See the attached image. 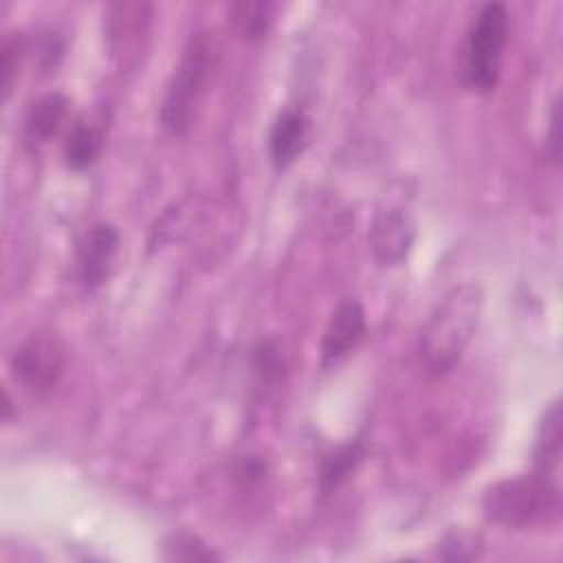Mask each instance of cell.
<instances>
[{
    "mask_svg": "<svg viewBox=\"0 0 563 563\" xmlns=\"http://www.w3.org/2000/svg\"><path fill=\"white\" fill-rule=\"evenodd\" d=\"M484 308L477 284L455 286L431 312L420 332V356L433 376L449 374L471 343Z\"/></svg>",
    "mask_w": 563,
    "mask_h": 563,
    "instance_id": "1",
    "label": "cell"
},
{
    "mask_svg": "<svg viewBox=\"0 0 563 563\" xmlns=\"http://www.w3.org/2000/svg\"><path fill=\"white\" fill-rule=\"evenodd\" d=\"M486 521L523 530L539 523H552L561 515V490L550 475H519L490 484L482 499Z\"/></svg>",
    "mask_w": 563,
    "mask_h": 563,
    "instance_id": "2",
    "label": "cell"
},
{
    "mask_svg": "<svg viewBox=\"0 0 563 563\" xmlns=\"http://www.w3.org/2000/svg\"><path fill=\"white\" fill-rule=\"evenodd\" d=\"M508 11L499 2L482 4L468 24L462 59L460 84L475 95H488L497 88L501 77L504 51L508 44Z\"/></svg>",
    "mask_w": 563,
    "mask_h": 563,
    "instance_id": "3",
    "label": "cell"
},
{
    "mask_svg": "<svg viewBox=\"0 0 563 563\" xmlns=\"http://www.w3.org/2000/svg\"><path fill=\"white\" fill-rule=\"evenodd\" d=\"M213 62V37L207 31L191 33L161 103V123L174 136H183L191 128Z\"/></svg>",
    "mask_w": 563,
    "mask_h": 563,
    "instance_id": "4",
    "label": "cell"
},
{
    "mask_svg": "<svg viewBox=\"0 0 563 563\" xmlns=\"http://www.w3.org/2000/svg\"><path fill=\"white\" fill-rule=\"evenodd\" d=\"M66 367V345L55 332H33L11 356L13 378L35 396L48 394Z\"/></svg>",
    "mask_w": 563,
    "mask_h": 563,
    "instance_id": "5",
    "label": "cell"
},
{
    "mask_svg": "<svg viewBox=\"0 0 563 563\" xmlns=\"http://www.w3.org/2000/svg\"><path fill=\"white\" fill-rule=\"evenodd\" d=\"M416 240V222L405 207H387L376 211L367 242L380 266H398L409 255Z\"/></svg>",
    "mask_w": 563,
    "mask_h": 563,
    "instance_id": "6",
    "label": "cell"
},
{
    "mask_svg": "<svg viewBox=\"0 0 563 563\" xmlns=\"http://www.w3.org/2000/svg\"><path fill=\"white\" fill-rule=\"evenodd\" d=\"M121 235L114 224L110 222H97L92 224L79 246H77V268H79V279L88 290H95L106 282L110 275L114 255L119 251Z\"/></svg>",
    "mask_w": 563,
    "mask_h": 563,
    "instance_id": "7",
    "label": "cell"
},
{
    "mask_svg": "<svg viewBox=\"0 0 563 563\" xmlns=\"http://www.w3.org/2000/svg\"><path fill=\"white\" fill-rule=\"evenodd\" d=\"M365 332V310L356 299H343L332 312L321 339V365L341 361Z\"/></svg>",
    "mask_w": 563,
    "mask_h": 563,
    "instance_id": "8",
    "label": "cell"
},
{
    "mask_svg": "<svg viewBox=\"0 0 563 563\" xmlns=\"http://www.w3.org/2000/svg\"><path fill=\"white\" fill-rule=\"evenodd\" d=\"M310 117L303 108H284L268 134V154L275 169L290 167L308 145Z\"/></svg>",
    "mask_w": 563,
    "mask_h": 563,
    "instance_id": "9",
    "label": "cell"
},
{
    "mask_svg": "<svg viewBox=\"0 0 563 563\" xmlns=\"http://www.w3.org/2000/svg\"><path fill=\"white\" fill-rule=\"evenodd\" d=\"M365 453H367L365 442L358 438L325 451L319 460V477H317L319 493L330 495L336 488H341L358 471L361 462L365 460Z\"/></svg>",
    "mask_w": 563,
    "mask_h": 563,
    "instance_id": "10",
    "label": "cell"
},
{
    "mask_svg": "<svg viewBox=\"0 0 563 563\" xmlns=\"http://www.w3.org/2000/svg\"><path fill=\"white\" fill-rule=\"evenodd\" d=\"M150 11V4L143 2H114L108 7V40L114 53L139 46L152 15Z\"/></svg>",
    "mask_w": 563,
    "mask_h": 563,
    "instance_id": "11",
    "label": "cell"
},
{
    "mask_svg": "<svg viewBox=\"0 0 563 563\" xmlns=\"http://www.w3.org/2000/svg\"><path fill=\"white\" fill-rule=\"evenodd\" d=\"M561 402L554 400L541 416L534 449H532V471L539 475L554 477L561 462Z\"/></svg>",
    "mask_w": 563,
    "mask_h": 563,
    "instance_id": "12",
    "label": "cell"
},
{
    "mask_svg": "<svg viewBox=\"0 0 563 563\" xmlns=\"http://www.w3.org/2000/svg\"><path fill=\"white\" fill-rule=\"evenodd\" d=\"M68 101L62 92H48L35 99L24 117V139L31 147L46 143L62 125Z\"/></svg>",
    "mask_w": 563,
    "mask_h": 563,
    "instance_id": "13",
    "label": "cell"
},
{
    "mask_svg": "<svg viewBox=\"0 0 563 563\" xmlns=\"http://www.w3.org/2000/svg\"><path fill=\"white\" fill-rule=\"evenodd\" d=\"M275 11H277V4L268 0H257V2L244 0L231 7V22L242 40L255 42L266 37V33L271 31L275 22Z\"/></svg>",
    "mask_w": 563,
    "mask_h": 563,
    "instance_id": "14",
    "label": "cell"
},
{
    "mask_svg": "<svg viewBox=\"0 0 563 563\" xmlns=\"http://www.w3.org/2000/svg\"><path fill=\"white\" fill-rule=\"evenodd\" d=\"M101 152V134L97 128L77 121L64 141V163L73 172L90 167Z\"/></svg>",
    "mask_w": 563,
    "mask_h": 563,
    "instance_id": "15",
    "label": "cell"
},
{
    "mask_svg": "<svg viewBox=\"0 0 563 563\" xmlns=\"http://www.w3.org/2000/svg\"><path fill=\"white\" fill-rule=\"evenodd\" d=\"M163 559L165 561H216L220 559L211 548H207V543L191 532H172L163 539Z\"/></svg>",
    "mask_w": 563,
    "mask_h": 563,
    "instance_id": "16",
    "label": "cell"
},
{
    "mask_svg": "<svg viewBox=\"0 0 563 563\" xmlns=\"http://www.w3.org/2000/svg\"><path fill=\"white\" fill-rule=\"evenodd\" d=\"M24 51H26V44H24V37L20 33H11L2 40V46H0V88H2L4 99H9V95H11L13 81L18 77V68H20L22 57H24Z\"/></svg>",
    "mask_w": 563,
    "mask_h": 563,
    "instance_id": "17",
    "label": "cell"
},
{
    "mask_svg": "<svg viewBox=\"0 0 563 563\" xmlns=\"http://www.w3.org/2000/svg\"><path fill=\"white\" fill-rule=\"evenodd\" d=\"M438 554L444 561H473L482 554V543L477 537L466 532H449L438 543Z\"/></svg>",
    "mask_w": 563,
    "mask_h": 563,
    "instance_id": "18",
    "label": "cell"
},
{
    "mask_svg": "<svg viewBox=\"0 0 563 563\" xmlns=\"http://www.w3.org/2000/svg\"><path fill=\"white\" fill-rule=\"evenodd\" d=\"M255 372L260 374V378L264 383H273L282 376V369H284V361L279 356V350L273 341H262L257 347H255Z\"/></svg>",
    "mask_w": 563,
    "mask_h": 563,
    "instance_id": "19",
    "label": "cell"
},
{
    "mask_svg": "<svg viewBox=\"0 0 563 563\" xmlns=\"http://www.w3.org/2000/svg\"><path fill=\"white\" fill-rule=\"evenodd\" d=\"M264 475H266V462L255 455L240 460L235 466V479H240L242 486H253V484L262 482Z\"/></svg>",
    "mask_w": 563,
    "mask_h": 563,
    "instance_id": "20",
    "label": "cell"
},
{
    "mask_svg": "<svg viewBox=\"0 0 563 563\" xmlns=\"http://www.w3.org/2000/svg\"><path fill=\"white\" fill-rule=\"evenodd\" d=\"M545 156L556 165L561 161V117H559V99L552 103L550 112V130L545 136Z\"/></svg>",
    "mask_w": 563,
    "mask_h": 563,
    "instance_id": "21",
    "label": "cell"
}]
</instances>
